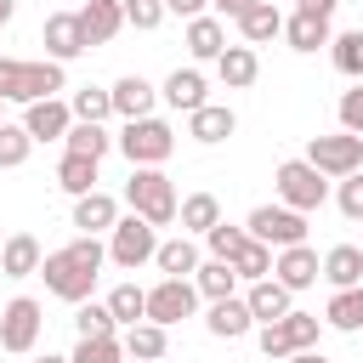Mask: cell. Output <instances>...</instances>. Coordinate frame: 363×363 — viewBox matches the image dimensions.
<instances>
[{"instance_id":"obj_1","label":"cell","mask_w":363,"mask_h":363,"mask_svg":"<svg viewBox=\"0 0 363 363\" xmlns=\"http://www.w3.org/2000/svg\"><path fill=\"white\" fill-rule=\"evenodd\" d=\"M102 261H108V244L79 233L74 244H62V250H45V261H40V278H45V289H51L57 301L79 306V301H91V289H96V278H102Z\"/></svg>"},{"instance_id":"obj_2","label":"cell","mask_w":363,"mask_h":363,"mask_svg":"<svg viewBox=\"0 0 363 363\" xmlns=\"http://www.w3.org/2000/svg\"><path fill=\"white\" fill-rule=\"evenodd\" d=\"M57 91H68V74H62V62H51V57H40V62H23V57H0V102H45V96H57Z\"/></svg>"},{"instance_id":"obj_3","label":"cell","mask_w":363,"mask_h":363,"mask_svg":"<svg viewBox=\"0 0 363 363\" xmlns=\"http://www.w3.org/2000/svg\"><path fill=\"white\" fill-rule=\"evenodd\" d=\"M113 142H119V153L130 159V170H159V164L176 153V130H170L159 113H147V119H125V130H119Z\"/></svg>"},{"instance_id":"obj_4","label":"cell","mask_w":363,"mask_h":363,"mask_svg":"<svg viewBox=\"0 0 363 363\" xmlns=\"http://www.w3.org/2000/svg\"><path fill=\"white\" fill-rule=\"evenodd\" d=\"M176 182L164 176V170H130V182H125V210L130 216H142L147 227H170L176 221Z\"/></svg>"},{"instance_id":"obj_5","label":"cell","mask_w":363,"mask_h":363,"mask_svg":"<svg viewBox=\"0 0 363 363\" xmlns=\"http://www.w3.org/2000/svg\"><path fill=\"white\" fill-rule=\"evenodd\" d=\"M244 233L267 250H289V244H306V216L289 204H255L244 216Z\"/></svg>"},{"instance_id":"obj_6","label":"cell","mask_w":363,"mask_h":363,"mask_svg":"<svg viewBox=\"0 0 363 363\" xmlns=\"http://www.w3.org/2000/svg\"><path fill=\"white\" fill-rule=\"evenodd\" d=\"M306 164H312L323 182H340V176L363 170V136H352V130L312 136V142H306Z\"/></svg>"},{"instance_id":"obj_7","label":"cell","mask_w":363,"mask_h":363,"mask_svg":"<svg viewBox=\"0 0 363 363\" xmlns=\"http://www.w3.org/2000/svg\"><path fill=\"white\" fill-rule=\"evenodd\" d=\"M272 187H278V204H289V210H301V216H312V210L329 199V182H323L306 159H284V164L272 170Z\"/></svg>"},{"instance_id":"obj_8","label":"cell","mask_w":363,"mask_h":363,"mask_svg":"<svg viewBox=\"0 0 363 363\" xmlns=\"http://www.w3.org/2000/svg\"><path fill=\"white\" fill-rule=\"evenodd\" d=\"M153 250H159V227H147L142 216H119L113 221V233H108V261L113 267L136 272V267L153 261Z\"/></svg>"},{"instance_id":"obj_9","label":"cell","mask_w":363,"mask_h":363,"mask_svg":"<svg viewBox=\"0 0 363 363\" xmlns=\"http://www.w3.org/2000/svg\"><path fill=\"white\" fill-rule=\"evenodd\" d=\"M40 329H45V312H40L34 295H11V301L0 306V352H11V357L34 352Z\"/></svg>"},{"instance_id":"obj_10","label":"cell","mask_w":363,"mask_h":363,"mask_svg":"<svg viewBox=\"0 0 363 363\" xmlns=\"http://www.w3.org/2000/svg\"><path fill=\"white\" fill-rule=\"evenodd\" d=\"M193 306H199L193 278H159V284L147 289V323H159V329H170V323H182V318H193Z\"/></svg>"},{"instance_id":"obj_11","label":"cell","mask_w":363,"mask_h":363,"mask_svg":"<svg viewBox=\"0 0 363 363\" xmlns=\"http://www.w3.org/2000/svg\"><path fill=\"white\" fill-rule=\"evenodd\" d=\"M272 278H278L289 295H301V289H312V284L323 278V261H318L312 244H289V250H272Z\"/></svg>"},{"instance_id":"obj_12","label":"cell","mask_w":363,"mask_h":363,"mask_svg":"<svg viewBox=\"0 0 363 363\" xmlns=\"http://www.w3.org/2000/svg\"><path fill=\"white\" fill-rule=\"evenodd\" d=\"M68 125H74V113H68L62 96H45V102H28V108H23V130H28L34 142H62Z\"/></svg>"},{"instance_id":"obj_13","label":"cell","mask_w":363,"mask_h":363,"mask_svg":"<svg viewBox=\"0 0 363 363\" xmlns=\"http://www.w3.org/2000/svg\"><path fill=\"white\" fill-rule=\"evenodd\" d=\"M40 40H45V57L51 62H74L85 51V34H79V17L74 11H51L45 28H40Z\"/></svg>"},{"instance_id":"obj_14","label":"cell","mask_w":363,"mask_h":363,"mask_svg":"<svg viewBox=\"0 0 363 363\" xmlns=\"http://www.w3.org/2000/svg\"><path fill=\"white\" fill-rule=\"evenodd\" d=\"M244 306H250V318H255V323H278V318H289V312H295V295H289L278 278H255V284L244 289Z\"/></svg>"},{"instance_id":"obj_15","label":"cell","mask_w":363,"mask_h":363,"mask_svg":"<svg viewBox=\"0 0 363 363\" xmlns=\"http://www.w3.org/2000/svg\"><path fill=\"white\" fill-rule=\"evenodd\" d=\"M74 17H79V34H85V51H91V45H108V40L125 28V11H119V0H85Z\"/></svg>"},{"instance_id":"obj_16","label":"cell","mask_w":363,"mask_h":363,"mask_svg":"<svg viewBox=\"0 0 363 363\" xmlns=\"http://www.w3.org/2000/svg\"><path fill=\"white\" fill-rule=\"evenodd\" d=\"M233 130H238V113H233L227 102H204V108H193V113H187V136H193V142H204V147L227 142Z\"/></svg>"},{"instance_id":"obj_17","label":"cell","mask_w":363,"mask_h":363,"mask_svg":"<svg viewBox=\"0 0 363 363\" xmlns=\"http://www.w3.org/2000/svg\"><path fill=\"white\" fill-rule=\"evenodd\" d=\"M204 329H210L216 340H244V335L255 329V318H250L244 295H227V301H210V312H204Z\"/></svg>"},{"instance_id":"obj_18","label":"cell","mask_w":363,"mask_h":363,"mask_svg":"<svg viewBox=\"0 0 363 363\" xmlns=\"http://www.w3.org/2000/svg\"><path fill=\"white\" fill-rule=\"evenodd\" d=\"M108 96H113V113H119V119H147V113H153V102H159V91H153L142 74L113 79V85H108Z\"/></svg>"},{"instance_id":"obj_19","label":"cell","mask_w":363,"mask_h":363,"mask_svg":"<svg viewBox=\"0 0 363 363\" xmlns=\"http://www.w3.org/2000/svg\"><path fill=\"white\" fill-rule=\"evenodd\" d=\"M113 221H119V199L113 193H85V199H74V227L85 233V238H96V233H113Z\"/></svg>"},{"instance_id":"obj_20","label":"cell","mask_w":363,"mask_h":363,"mask_svg":"<svg viewBox=\"0 0 363 363\" xmlns=\"http://www.w3.org/2000/svg\"><path fill=\"white\" fill-rule=\"evenodd\" d=\"M40 261H45V250H40L34 233H6V244H0V272L6 278H34Z\"/></svg>"},{"instance_id":"obj_21","label":"cell","mask_w":363,"mask_h":363,"mask_svg":"<svg viewBox=\"0 0 363 363\" xmlns=\"http://www.w3.org/2000/svg\"><path fill=\"white\" fill-rule=\"evenodd\" d=\"M255 74H261L255 45H227V51L216 57V79H221L227 91H250V85H255Z\"/></svg>"},{"instance_id":"obj_22","label":"cell","mask_w":363,"mask_h":363,"mask_svg":"<svg viewBox=\"0 0 363 363\" xmlns=\"http://www.w3.org/2000/svg\"><path fill=\"white\" fill-rule=\"evenodd\" d=\"M119 346H125V357H136V363H159V357L170 352V329H159V323H130V329H119Z\"/></svg>"},{"instance_id":"obj_23","label":"cell","mask_w":363,"mask_h":363,"mask_svg":"<svg viewBox=\"0 0 363 363\" xmlns=\"http://www.w3.org/2000/svg\"><path fill=\"white\" fill-rule=\"evenodd\" d=\"M284 40H289V51H318V45H329V40H335V28H329V17L289 11V17H284Z\"/></svg>"},{"instance_id":"obj_24","label":"cell","mask_w":363,"mask_h":363,"mask_svg":"<svg viewBox=\"0 0 363 363\" xmlns=\"http://www.w3.org/2000/svg\"><path fill=\"white\" fill-rule=\"evenodd\" d=\"M159 96L176 108V113H193V108H204L210 96H204V74L199 68H176L164 85H159Z\"/></svg>"},{"instance_id":"obj_25","label":"cell","mask_w":363,"mask_h":363,"mask_svg":"<svg viewBox=\"0 0 363 363\" xmlns=\"http://www.w3.org/2000/svg\"><path fill=\"white\" fill-rule=\"evenodd\" d=\"M238 34H244V45H267V40L284 34V11H278L272 0H255V6L238 17Z\"/></svg>"},{"instance_id":"obj_26","label":"cell","mask_w":363,"mask_h":363,"mask_svg":"<svg viewBox=\"0 0 363 363\" xmlns=\"http://www.w3.org/2000/svg\"><path fill=\"white\" fill-rule=\"evenodd\" d=\"M153 267L164 272V278H193L199 272V244L182 233V238H164L159 250H153Z\"/></svg>"},{"instance_id":"obj_27","label":"cell","mask_w":363,"mask_h":363,"mask_svg":"<svg viewBox=\"0 0 363 363\" xmlns=\"http://www.w3.org/2000/svg\"><path fill=\"white\" fill-rule=\"evenodd\" d=\"M323 278H329V289H357L363 284V250L357 244H335L323 255Z\"/></svg>"},{"instance_id":"obj_28","label":"cell","mask_w":363,"mask_h":363,"mask_svg":"<svg viewBox=\"0 0 363 363\" xmlns=\"http://www.w3.org/2000/svg\"><path fill=\"white\" fill-rule=\"evenodd\" d=\"M176 221H182V233H210L216 221H221V199L216 193H187L182 204H176Z\"/></svg>"},{"instance_id":"obj_29","label":"cell","mask_w":363,"mask_h":363,"mask_svg":"<svg viewBox=\"0 0 363 363\" xmlns=\"http://www.w3.org/2000/svg\"><path fill=\"white\" fill-rule=\"evenodd\" d=\"M193 289H199V301H227V295H238V272H233V261H199Z\"/></svg>"},{"instance_id":"obj_30","label":"cell","mask_w":363,"mask_h":363,"mask_svg":"<svg viewBox=\"0 0 363 363\" xmlns=\"http://www.w3.org/2000/svg\"><path fill=\"white\" fill-rule=\"evenodd\" d=\"M102 306L113 312V323H119V329H130V323H147V289H142V284H113Z\"/></svg>"},{"instance_id":"obj_31","label":"cell","mask_w":363,"mask_h":363,"mask_svg":"<svg viewBox=\"0 0 363 363\" xmlns=\"http://www.w3.org/2000/svg\"><path fill=\"white\" fill-rule=\"evenodd\" d=\"M323 323L340 329V335H357V329H363V284H357V289H335L329 306H323Z\"/></svg>"},{"instance_id":"obj_32","label":"cell","mask_w":363,"mask_h":363,"mask_svg":"<svg viewBox=\"0 0 363 363\" xmlns=\"http://www.w3.org/2000/svg\"><path fill=\"white\" fill-rule=\"evenodd\" d=\"M187 51H193L199 62H216V57L227 51V28H221V17H193V23H187Z\"/></svg>"},{"instance_id":"obj_33","label":"cell","mask_w":363,"mask_h":363,"mask_svg":"<svg viewBox=\"0 0 363 363\" xmlns=\"http://www.w3.org/2000/svg\"><path fill=\"white\" fill-rule=\"evenodd\" d=\"M57 187H62L68 199H85V193H96V159L62 153V164H57Z\"/></svg>"},{"instance_id":"obj_34","label":"cell","mask_w":363,"mask_h":363,"mask_svg":"<svg viewBox=\"0 0 363 363\" xmlns=\"http://www.w3.org/2000/svg\"><path fill=\"white\" fill-rule=\"evenodd\" d=\"M329 62H335V74H346V79L363 85V28L335 34V40H329Z\"/></svg>"},{"instance_id":"obj_35","label":"cell","mask_w":363,"mask_h":363,"mask_svg":"<svg viewBox=\"0 0 363 363\" xmlns=\"http://www.w3.org/2000/svg\"><path fill=\"white\" fill-rule=\"evenodd\" d=\"M68 113H74V125H102V119L113 113V96H108L102 85H79V91L68 96Z\"/></svg>"},{"instance_id":"obj_36","label":"cell","mask_w":363,"mask_h":363,"mask_svg":"<svg viewBox=\"0 0 363 363\" xmlns=\"http://www.w3.org/2000/svg\"><path fill=\"white\" fill-rule=\"evenodd\" d=\"M62 147H68V153H79V159H96V164H102V153L113 147V136H108L102 125H68Z\"/></svg>"},{"instance_id":"obj_37","label":"cell","mask_w":363,"mask_h":363,"mask_svg":"<svg viewBox=\"0 0 363 363\" xmlns=\"http://www.w3.org/2000/svg\"><path fill=\"white\" fill-rule=\"evenodd\" d=\"M74 329H79V340H102V335H119V323H113V312H108L102 301H79V306H74Z\"/></svg>"},{"instance_id":"obj_38","label":"cell","mask_w":363,"mask_h":363,"mask_svg":"<svg viewBox=\"0 0 363 363\" xmlns=\"http://www.w3.org/2000/svg\"><path fill=\"white\" fill-rule=\"evenodd\" d=\"M278 323H284V335H289L295 352H318V335H323V318H318V312H301V306H295V312L278 318Z\"/></svg>"},{"instance_id":"obj_39","label":"cell","mask_w":363,"mask_h":363,"mask_svg":"<svg viewBox=\"0 0 363 363\" xmlns=\"http://www.w3.org/2000/svg\"><path fill=\"white\" fill-rule=\"evenodd\" d=\"M28 153H34V136L23 130V119L11 125H0V170H17V164H28Z\"/></svg>"},{"instance_id":"obj_40","label":"cell","mask_w":363,"mask_h":363,"mask_svg":"<svg viewBox=\"0 0 363 363\" xmlns=\"http://www.w3.org/2000/svg\"><path fill=\"white\" fill-rule=\"evenodd\" d=\"M233 272H238V284H255V278H272V250L267 244H244L238 255H233Z\"/></svg>"},{"instance_id":"obj_41","label":"cell","mask_w":363,"mask_h":363,"mask_svg":"<svg viewBox=\"0 0 363 363\" xmlns=\"http://www.w3.org/2000/svg\"><path fill=\"white\" fill-rule=\"evenodd\" d=\"M204 244H210V261H233V255L250 244V233H244V227H233V221H216V227L204 233Z\"/></svg>"},{"instance_id":"obj_42","label":"cell","mask_w":363,"mask_h":363,"mask_svg":"<svg viewBox=\"0 0 363 363\" xmlns=\"http://www.w3.org/2000/svg\"><path fill=\"white\" fill-rule=\"evenodd\" d=\"M68 363H125V346H119V335H102V340H79V346L68 352Z\"/></svg>"},{"instance_id":"obj_43","label":"cell","mask_w":363,"mask_h":363,"mask_svg":"<svg viewBox=\"0 0 363 363\" xmlns=\"http://www.w3.org/2000/svg\"><path fill=\"white\" fill-rule=\"evenodd\" d=\"M119 11H125V28H142V34L164 23V0H119Z\"/></svg>"},{"instance_id":"obj_44","label":"cell","mask_w":363,"mask_h":363,"mask_svg":"<svg viewBox=\"0 0 363 363\" xmlns=\"http://www.w3.org/2000/svg\"><path fill=\"white\" fill-rule=\"evenodd\" d=\"M335 204H340V216H346V221H363V170L340 176V187H335Z\"/></svg>"},{"instance_id":"obj_45","label":"cell","mask_w":363,"mask_h":363,"mask_svg":"<svg viewBox=\"0 0 363 363\" xmlns=\"http://www.w3.org/2000/svg\"><path fill=\"white\" fill-rule=\"evenodd\" d=\"M261 357H272V363H284V357H295V346H289V335H284V323H261Z\"/></svg>"},{"instance_id":"obj_46","label":"cell","mask_w":363,"mask_h":363,"mask_svg":"<svg viewBox=\"0 0 363 363\" xmlns=\"http://www.w3.org/2000/svg\"><path fill=\"white\" fill-rule=\"evenodd\" d=\"M340 130L363 136V85H352V91L340 96Z\"/></svg>"},{"instance_id":"obj_47","label":"cell","mask_w":363,"mask_h":363,"mask_svg":"<svg viewBox=\"0 0 363 363\" xmlns=\"http://www.w3.org/2000/svg\"><path fill=\"white\" fill-rule=\"evenodd\" d=\"M204 6H210V0H164V17L176 11V17H187V23H193V17H204Z\"/></svg>"},{"instance_id":"obj_48","label":"cell","mask_w":363,"mask_h":363,"mask_svg":"<svg viewBox=\"0 0 363 363\" xmlns=\"http://www.w3.org/2000/svg\"><path fill=\"white\" fill-rule=\"evenodd\" d=\"M340 0H295V11H312V17H335Z\"/></svg>"},{"instance_id":"obj_49","label":"cell","mask_w":363,"mask_h":363,"mask_svg":"<svg viewBox=\"0 0 363 363\" xmlns=\"http://www.w3.org/2000/svg\"><path fill=\"white\" fill-rule=\"evenodd\" d=\"M210 6H216V11H221V17H233V23H238V17H244V11H250V6H255V0H210Z\"/></svg>"},{"instance_id":"obj_50","label":"cell","mask_w":363,"mask_h":363,"mask_svg":"<svg viewBox=\"0 0 363 363\" xmlns=\"http://www.w3.org/2000/svg\"><path fill=\"white\" fill-rule=\"evenodd\" d=\"M284 363H329L323 352H295V357H284Z\"/></svg>"},{"instance_id":"obj_51","label":"cell","mask_w":363,"mask_h":363,"mask_svg":"<svg viewBox=\"0 0 363 363\" xmlns=\"http://www.w3.org/2000/svg\"><path fill=\"white\" fill-rule=\"evenodd\" d=\"M11 11H17V0H0V28L11 23Z\"/></svg>"},{"instance_id":"obj_52","label":"cell","mask_w":363,"mask_h":363,"mask_svg":"<svg viewBox=\"0 0 363 363\" xmlns=\"http://www.w3.org/2000/svg\"><path fill=\"white\" fill-rule=\"evenodd\" d=\"M34 363H68V357H57V352H45V357H34Z\"/></svg>"},{"instance_id":"obj_53","label":"cell","mask_w":363,"mask_h":363,"mask_svg":"<svg viewBox=\"0 0 363 363\" xmlns=\"http://www.w3.org/2000/svg\"><path fill=\"white\" fill-rule=\"evenodd\" d=\"M0 125H6V113H0Z\"/></svg>"},{"instance_id":"obj_54","label":"cell","mask_w":363,"mask_h":363,"mask_svg":"<svg viewBox=\"0 0 363 363\" xmlns=\"http://www.w3.org/2000/svg\"><path fill=\"white\" fill-rule=\"evenodd\" d=\"M125 363H136V357H125Z\"/></svg>"},{"instance_id":"obj_55","label":"cell","mask_w":363,"mask_h":363,"mask_svg":"<svg viewBox=\"0 0 363 363\" xmlns=\"http://www.w3.org/2000/svg\"><path fill=\"white\" fill-rule=\"evenodd\" d=\"M0 244H6V233H0Z\"/></svg>"},{"instance_id":"obj_56","label":"cell","mask_w":363,"mask_h":363,"mask_svg":"<svg viewBox=\"0 0 363 363\" xmlns=\"http://www.w3.org/2000/svg\"><path fill=\"white\" fill-rule=\"evenodd\" d=\"M357 250H363V244H357Z\"/></svg>"}]
</instances>
